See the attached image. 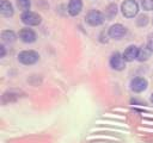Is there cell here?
Returning <instances> with one entry per match:
<instances>
[{"instance_id": "52a82bcc", "label": "cell", "mask_w": 153, "mask_h": 143, "mask_svg": "<svg viewBox=\"0 0 153 143\" xmlns=\"http://www.w3.org/2000/svg\"><path fill=\"white\" fill-rule=\"evenodd\" d=\"M148 86V82L145 77H134L130 81V89L135 93L143 92Z\"/></svg>"}, {"instance_id": "3957f363", "label": "cell", "mask_w": 153, "mask_h": 143, "mask_svg": "<svg viewBox=\"0 0 153 143\" xmlns=\"http://www.w3.org/2000/svg\"><path fill=\"white\" fill-rule=\"evenodd\" d=\"M22 21L25 24V25H29V26H36V25H39L41 24V15L32 12V11H24L22 13V17H20Z\"/></svg>"}, {"instance_id": "9a60e30c", "label": "cell", "mask_w": 153, "mask_h": 143, "mask_svg": "<svg viewBox=\"0 0 153 143\" xmlns=\"http://www.w3.org/2000/svg\"><path fill=\"white\" fill-rule=\"evenodd\" d=\"M17 4L19 6V8L23 10V11H29L30 6H31L30 0H17Z\"/></svg>"}, {"instance_id": "6da1fadb", "label": "cell", "mask_w": 153, "mask_h": 143, "mask_svg": "<svg viewBox=\"0 0 153 143\" xmlns=\"http://www.w3.org/2000/svg\"><path fill=\"white\" fill-rule=\"evenodd\" d=\"M121 10L126 18H134L139 13V4L135 0H124L122 2Z\"/></svg>"}, {"instance_id": "ba28073f", "label": "cell", "mask_w": 153, "mask_h": 143, "mask_svg": "<svg viewBox=\"0 0 153 143\" xmlns=\"http://www.w3.org/2000/svg\"><path fill=\"white\" fill-rule=\"evenodd\" d=\"M19 38L24 42V43H32L36 41V33L33 30L29 29V27H25V29H22L19 31Z\"/></svg>"}, {"instance_id": "8992f818", "label": "cell", "mask_w": 153, "mask_h": 143, "mask_svg": "<svg viewBox=\"0 0 153 143\" xmlns=\"http://www.w3.org/2000/svg\"><path fill=\"white\" fill-rule=\"evenodd\" d=\"M110 38L114 39H121L126 33H127V29L122 25V24H114L110 26L109 31H108Z\"/></svg>"}, {"instance_id": "277c9868", "label": "cell", "mask_w": 153, "mask_h": 143, "mask_svg": "<svg viewBox=\"0 0 153 143\" xmlns=\"http://www.w3.org/2000/svg\"><path fill=\"white\" fill-rule=\"evenodd\" d=\"M104 19H105L104 14L102 12H99V11H96V10L90 11L87 13V15H86V21L91 26H99V25H102L104 23Z\"/></svg>"}, {"instance_id": "e0dca14e", "label": "cell", "mask_w": 153, "mask_h": 143, "mask_svg": "<svg viewBox=\"0 0 153 143\" xmlns=\"http://www.w3.org/2000/svg\"><path fill=\"white\" fill-rule=\"evenodd\" d=\"M147 23H148V17L147 15H140L139 17V19H136V24L139 25V26H143V25H147Z\"/></svg>"}, {"instance_id": "7a4b0ae2", "label": "cell", "mask_w": 153, "mask_h": 143, "mask_svg": "<svg viewBox=\"0 0 153 143\" xmlns=\"http://www.w3.org/2000/svg\"><path fill=\"white\" fill-rule=\"evenodd\" d=\"M39 58L38 52L33 51V50H24L20 51L18 54V61L25 66H31L33 63H36Z\"/></svg>"}, {"instance_id": "ac0fdd59", "label": "cell", "mask_w": 153, "mask_h": 143, "mask_svg": "<svg viewBox=\"0 0 153 143\" xmlns=\"http://www.w3.org/2000/svg\"><path fill=\"white\" fill-rule=\"evenodd\" d=\"M147 46L153 51V33H149L147 37Z\"/></svg>"}, {"instance_id": "30bf717a", "label": "cell", "mask_w": 153, "mask_h": 143, "mask_svg": "<svg viewBox=\"0 0 153 143\" xmlns=\"http://www.w3.org/2000/svg\"><path fill=\"white\" fill-rule=\"evenodd\" d=\"M13 13H14V10H13L12 4L7 0H1V2H0V14L2 17H12Z\"/></svg>"}, {"instance_id": "4fadbf2b", "label": "cell", "mask_w": 153, "mask_h": 143, "mask_svg": "<svg viewBox=\"0 0 153 143\" xmlns=\"http://www.w3.org/2000/svg\"><path fill=\"white\" fill-rule=\"evenodd\" d=\"M16 39H17V36L12 30H5L1 32V41L4 43H13Z\"/></svg>"}, {"instance_id": "2e32d148", "label": "cell", "mask_w": 153, "mask_h": 143, "mask_svg": "<svg viewBox=\"0 0 153 143\" xmlns=\"http://www.w3.org/2000/svg\"><path fill=\"white\" fill-rule=\"evenodd\" d=\"M141 6L145 11H153V0H141Z\"/></svg>"}, {"instance_id": "8fae6325", "label": "cell", "mask_w": 153, "mask_h": 143, "mask_svg": "<svg viewBox=\"0 0 153 143\" xmlns=\"http://www.w3.org/2000/svg\"><path fill=\"white\" fill-rule=\"evenodd\" d=\"M82 10V1L81 0H69L68 4V13L71 15H78Z\"/></svg>"}, {"instance_id": "ffe728a7", "label": "cell", "mask_w": 153, "mask_h": 143, "mask_svg": "<svg viewBox=\"0 0 153 143\" xmlns=\"http://www.w3.org/2000/svg\"><path fill=\"white\" fill-rule=\"evenodd\" d=\"M151 101H152V102H153V93H152V94H151Z\"/></svg>"}, {"instance_id": "5bb4252c", "label": "cell", "mask_w": 153, "mask_h": 143, "mask_svg": "<svg viewBox=\"0 0 153 143\" xmlns=\"http://www.w3.org/2000/svg\"><path fill=\"white\" fill-rule=\"evenodd\" d=\"M116 13H117V7H116V5L115 4H111V5H109L108 6V8H106V17L109 18V19H111V18H114L115 15H116Z\"/></svg>"}, {"instance_id": "9c48e42d", "label": "cell", "mask_w": 153, "mask_h": 143, "mask_svg": "<svg viewBox=\"0 0 153 143\" xmlns=\"http://www.w3.org/2000/svg\"><path fill=\"white\" fill-rule=\"evenodd\" d=\"M137 52H139V48L136 45H129L122 55H123V58L126 60V62H131L135 58H137Z\"/></svg>"}, {"instance_id": "7c38bea8", "label": "cell", "mask_w": 153, "mask_h": 143, "mask_svg": "<svg viewBox=\"0 0 153 143\" xmlns=\"http://www.w3.org/2000/svg\"><path fill=\"white\" fill-rule=\"evenodd\" d=\"M153 51L146 45V46H141L140 49H139V52H137V58L136 60H139L140 62H143V61H147L149 57H151V54H152Z\"/></svg>"}, {"instance_id": "5b68a950", "label": "cell", "mask_w": 153, "mask_h": 143, "mask_svg": "<svg viewBox=\"0 0 153 143\" xmlns=\"http://www.w3.org/2000/svg\"><path fill=\"white\" fill-rule=\"evenodd\" d=\"M110 67L115 70H123L126 68V60L120 52H114L110 57Z\"/></svg>"}, {"instance_id": "d6986e66", "label": "cell", "mask_w": 153, "mask_h": 143, "mask_svg": "<svg viewBox=\"0 0 153 143\" xmlns=\"http://www.w3.org/2000/svg\"><path fill=\"white\" fill-rule=\"evenodd\" d=\"M0 50H1V55H0V56H1V57H4V56H5V46H4V45H1V46H0Z\"/></svg>"}]
</instances>
